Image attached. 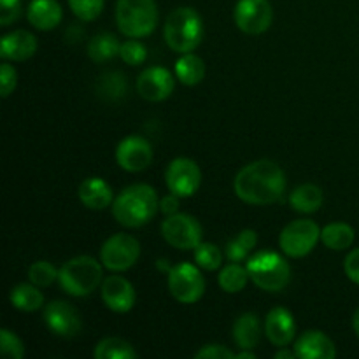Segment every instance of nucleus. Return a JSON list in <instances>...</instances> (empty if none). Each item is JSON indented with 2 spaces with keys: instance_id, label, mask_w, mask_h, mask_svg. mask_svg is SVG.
<instances>
[{
  "instance_id": "nucleus-1",
  "label": "nucleus",
  "mask_w": 359,
  "mask_h": 359,
  "mask_svg": "<svg viewBox=\"0 0 359 359\" xmlns=\"http://www.w3.org/2000/svg\"><path fill=\"white\" fill-rule=\"evenodd\" d=\"M286 174L272 160H258L245 165L233 181V191L249 205H272L286 191Z\"/></svg>"
},
{
  "instance_id": "nucleus-2",
  "label": "nucleus",
  "mask_w": 359,
  "mask_h": 359,
  "mask_svg": "<svg viewBox=\"0 0 359 359\" xmlns=\"http://www.w3.org/2000/svg\"><path fill=\"white\" fill-rule=\"evenodd\" d=\"M160 209L156 191L149 184H132L112 202V214L121 226L139 228L149 223Z\"/></svg>"
},
{
  "instance_id": "nucleus-3",
  "label": "nucleus",
  "mask_w": 359,
  "mask_h": 359,
  "mask_svg": "<svg viewBox=\"0 0 359 359\" xmlns=\"http://www.w3.org/2000/svg\"><path fill=\"white\" fill-rule=\"evenodd\" d=\"M163 37L172 51L181 55L195 51L203 39L202 16L191 7H177L165 21Z\"/></svg>"
},
{
  "instance_id": "nucleus-4",
  "label": "nucleus",
  "mask_w": 359,
  "mask_h": 359,
  "mask_svg": "<svg viewBox=\"0 0 359 359\" xmlns=\"http://www.w3.org/2000/svg\"><path fill=\"white\" fill-rule=\"evenodd\" d=\"M245 269L252 283L269 293H279L291 280L290 263L276 251H259L249 256Z\"/></svg>"
},
{
  "instance_id": "nucleus-5",
  "label": "nucleus",
  "mask_w": 359,
  "mask_h": 359,
  "mask_svg": "<svg viewBox=\"0 0 359 359\" xmlns=\"http://www.w3.org/2000/svg\"><path fill=\"white\" fill-rule=\"evenodd\" d=\"M116 23L126 37L142 39L154 32L158 23V7L154 0H118Z\"/></svg>"
},
{
  "instance_id": "nucleus-6",
  "label": "nucleus",
  "mask_w": 359,
  "mask_h": 359,
  "mask_svg": "<svg viewBox=\"0 0 359 359\" xmlns=\"http://www.w3.org/2000/svg\"><path fill=\"white\" fill-rule=\"evenodd\" d=\"M60 286L72 297H88L102 284V265L91 256H76L60 269Z\"/></svg>"
},
{
  "instance_id": "nucleus-7",
  "label": "nucleus",
  "mask_w": 359,
  "mask_h": 359,
  "mask_svg": "<svg viewBox=\"0 0 359 359\" xmlns=\"http://www.w3.org/2000/svg\"><path fill=\"white\" fill-rule=\"evenodd\" d=\"M321 241V228L311 219L291 221L279 235L280 251L290 258H304Z\"/></svg>"
},
{
  "instance_id": "nucleus-8",
  "label": "nucleus",
  "mask_w": 359,
  "mask_h": 359,
  "mask_svg": "<svg viewBox=\"0 0 359 359\" xmlns=\"http://www.w3.org/2000/svg\"><path fill=\"white\" fill-rule=\"evenodd\" d=\"M196 266L179 263L168 270V291L179 304H196L205 293V279Z\"/></svg>"
},
{
  "instance_id": "nucleus-9",
  "label": "nucleus",
  "mask_w": 359,
  "mask_h": 359,
  "mask_svg": "<svg viewBox=\"0 0 359 359\" xmlns=\"http://www.w3.org/2000/svg\"><path fill=\"white\" fill-rule=\"evenodd\" d=\"M140 256V244L128 233H116L104 242L100 262L111 272H125L132 269Z\"/></svg>"
},
{
  "instance_id": "nucleus-10",
  "label": "nucleus",
  "mask_w": 359,
  "mask_h": 359,
  "mask_svg": "<svg viewBox=\"0 0 359 359\" xmlns=\"http://www.w3.org/2000/svg\"><path fill=\"white\" fill-rule=\"evenodd\" d=\"M161 237L172 248L189 251L202 242L203 230L202 224L195 217L184 212H177L167 216V219L161 223Z\"/></svg>"
},
{
  "instance_id": "nucleus-11",
  "label": "nucleus",
  "mask_w": 359,
  "mask_h": 359,
  "mask_svg": "<svg viewBox=\"0 0 359 359\" xmlns=\"http://www.w3.org/2000/svg\"><path fill=\"white\" fill-rule=\"evenodd\" d=\"M235 25L244 34L259 35L272 25L273 11L269 0H238L233 11Z\"/></svg>"
},
{
  "instance_id": "nucleus-12",
  "label": "nucleus",
  "mask_w": 359,
  "mask_h": 359,
  "mask_svg": "<svg viewBox=\"0 0 359 359\" xmlns=\"http://www.w3.org/2000/svg\"><path fill=\"white\" fill-rule=\"evenodd\" d=\"M165 182L174 195L189 198L195 195L202 182L200 167L189 158H175L170 161L165 172Z\"/></svg>"
},
{
  "instance_id": "nucleus-13",
  "label": "nucleus",
  "mask_w": 359,
  "mask_h": 359,
  "mask_svg": "<svg viewBox=\"0 0 359 359\" xmlns=\"http://www.w3.org/2000/svg\"><path fill=\"white\" fill-rule=\"evenodd\" d=\"M44 323L49 332L63 339H74L81 333L83 321L74 305L63 300H55L44 307Z\"/></svg>"
},
{
  "instance_id": "nucleus-14",
  "label": "nucleus",
  "mask_w": 359,
  "mask_h": 359,
  "mask_svg": "<svg viewBox=\"0 0 359 359\" xmlns=\"http://www.w3.org/2000/svg\"><path fill=\"white\" fill-rule=\"evenodd\" d=\"M116 161L126 172H142L153 161V146L140 135L125 137L116 147Z\"/></svg>"
},
{
  "instance_id": "nucleus-15",
  "label": "nucleus",
  "mask_w": 359,
  "mask_h": 359,
  "mask_svg": "<svg viewBox=\"0 0 359 359\" xmlns=\"http://www.w3.org/2000/svg\"><path fill=\"white\" fill-rule=\"evenodd\" d=\"M137 93L147 102H161L172 95L175 88L174 76L163 67H149L137 77Z\"/></svg>"
},
{
  "instance_id": "nucleus-16",
  "label": "nucleus",
  "mask_w": 359,
  "mask_h": 359,
  "mask_svg": "<svg viewBox=\"0 0 359 359\" xmlns=\"http://www.w3.org/2000/svg\"><path fill=\"white\" fill-rule=\"evenodd\" d=\"M102 300L109 311L125 314V312L132 311L133 305H135L137 293L132 283L126 280L125 277L109 276L102 283Z\"/></svg>"
},
{
  "instance_id": "nucleus-17",
  "label": "nucleus",
  "mask_w": 359,
  "mask_h": 359,
  "mask_svg": "<svg viewBox=\"0 0 359 359\" xmlns=\"http://www.w3.org/2000/svg\"><path fill=\"white\" fill-rule=\"evenodd\" d=\"M265 335L276 347H287L297 335V323L293 314L284 307H276L265 319Z\"/></svg>"
},
{
  "instance_id": "nucleus-18",
  "label": "nucleus",
  "mask_w": 359,
  "mask_h": 359,
  "mask_svg": "<svg viewBox=\"0 0 359 359\" xmlns=\"http://www.w3.org/2000/svg\"><path fill=\"white\" fill-rule=\"evenodd\" d=\"M294 353L300 359H333L337 356V347L328 335L319 330H309L297 339Z\"/></svg>"
},
{
  "instance_id": "nucleus-19",
  "label": "nucleus",
  "mask_w": 359,
  "mask_h": 359,
  "mask_svg": "<svg viewBox=\"0 0 359 359\" xmlns=\"http://www.w3.org/2000/svg\"><path fill=\"white\" fill-rule=\"evenodd\" d=\"M37 39L27 30H14L4 35L0 42V56L6 62H25L37 51Z\"/></svg>"
},
{
  "instance_id": "nucleus-20",
  "label": "nucleus",
  "mask_w": 359,
  "mask_h": 359,
  "mask_svg": "<svg viewBox=\"0 0 359 359\" xmlns=\"http://www.w3.org/2000/svg\"><path fill=\"white\" fill-rule=\"evenodd\" d=\"M77 195H79L81 203L91 210H104L114 202L112 188L100 177L84 179L79 184Z\"/></svg>"
},
{
  "instance_id": "nucleus-21",
  "label": "nucleus",
  "mask_w": 359,
  "mask_h": 359,
  "mask_svg": "<svg viewBox=\"0 0 359 359\" xmlns=\"http://www.w3.org/2000/svg\"><path fill=\"white\" fill-rule=\"evenodd\" d=\"M63 18L62 6L56 0H32L28 6V21L37 30H53Z\"/></svg>"
},
{
  "instance_id": "nucleus-22",
  "label": "nucleus",
  "mask_w": 359,
  "mask_h": 359,
  "mask_svg": "<svg viewBox=\"0 0 359 359\" xmlns=\"http://www.w3.org/2000/svg\"><path fill=\"white\" fill-rule=\"evenodd\" d=\"M262 325H259L258 316L252 312H245L237 321L233 323V342L237 344L238 349H255L258 347L259 340H262Z\"/></svg>"
},
{
  "instance_id": "nucleus-23",
  "label": "nucleus",
  "mask_w": 359,
  "mask_h": 359,
  "mask_svg": "<svg viewBox=\"0 0 359 359\" xmlns=\"http://www.w3.org/2000/svg\"><path fill=\"white\" fill-rule=\"evenodd\" d=\"M323 191L316 184H302L294 188L290 195L291 209L298 210L302 214H312L321 209L323 205Z\"/></svg>"
},
{
  "instance_id": "nucleus-24",
  "label": "nucleus",
  "mask_w": 359,
  "mask_h": 359,
  "mask_svg": "<svg viewBox=\"0 0 359 359\" xmlns=\"http://www.w3.org/2000/svg\"><path fill=\"white\" fill-rule=\"evenodd\" d=\"M9 300L21 312H35L44 305V294L35 284H18L11 290Z\"/></svg>"
},
{
  "instance_id": "nucleus-25",
  "label": "nucleus",
  "mask_w": 359,
  "mask_h": 359,
  "mask_svg": "<svg viewBox=\"0 0 359 359\" xmlns=\"http://www.w3.org/2000/svg\"><path fill=\"white\" fill-rule=\"evenodd\" d=\"M175 77L186 86H195L205 77V63L200 56L186 53L175 62Z\"/></svg>"
},
{
  "instance_id": "nucleus-26",
  "label": "nucleus",
  "mask_w": 359,
  "mask_h": 359,
  "mask_svg": "<svg viewBox=\"0 0 359 359\" xmlns=\"http://www.w3.org/2000/svg\"><path fill=\"white\" fill-rule=\"evenodd\" d=\"M321 241L332 251H346L354 242V228L347 223H332L321 230Z\"/></svg>"
},
{
  "instance_id": "nucleus-27",
  "label": "nucleus",
  "mask_w": 359,
  "mask_h": 359,
  "mask_svg": "<svg viewBox=\"0 0 359 359\" xmlns=\"http://www.w3.org/2000/svg\"><path fill=\"white\" fill-rule=\"evenodd\" d=\"M119 49H121V44L118 42V39L112 34H98L88 42V56L93 60L95 63H104L109 62L111 58L119 55Z\"/></svg>"
},
{
  "instance_id": "nucleus-28",
  "label": "nucleus",
  "mask_w": 359,
  "mask_h": 359,
  "mask_svg": "<svg viewBox=\"0 0 359 359\" xmlns=\"http://www.w3.org/2000/svg\"><path fill=\"white\" fill-rule=\"evenodd\" d=\"M249 272L245 266H241L238 263L231 262L230 265H226L224 269H221L219 276H217V283H219V287L224 291V293H241L249 283Z\"/></svg>"
},
{
  "instance_id": "nucleus-29",
  "label": "nucleus",
  "mask_w": 359,
  "mask_h": 359,
  "mask_svg": "<svg viewBox=\"0 0 359 359\" xmlns=\"http://www.w3.org/2000/svg\"><path fill=\"white\" fill-rule=\"evenodd\" d=\"M95 359H135L137 353L126 340L109 337L95 346Z\"/></svg>"
},
{
  "instance_id": "nucleus-30",
  "label": "nucleus",
  "mask_w": 359,
  "mask_h": 359,
  "mask_svg": "<svg viewBox=\"0 0 359 359\" xmlns=\"http://www.w3.org/2000/svg\"><path fill=\"white\" fill-rule=\"evenodd\" d=\"M258 244V235L255 230H242L233 241L228 242L226 245V258L233 263H241L244 259H249L252 249Z\"/></svg>"
},
{
  "instance_id": "nucleus-31",
  "label": "nucleus",
  "mask_w": 359,
  "mask_h": 359,
  "mask_svg": "<svg viewBox=\"0 0 359 359\" xmlns=\"http://www.w3.org/2000/svg\"><path fill=\"white\" fill-rule=\"evenodd\" d=\"M128 91V83L121 72H107L98 79L97 95L104 100L116 102L123 98Z\"/></svg>"
},
{
  "instance_id": "nucleus-32",
  "label": "nucleus",
  "mask_w": 359,
  "mask_h": 359,
  "mask_svg": "<svg viewBox=\"0 0 359 359\" xmlns=\"http://www.w3.org/2000/svg\"><path fill=\"white\" fill-rule=\"evenodd\" d=\"M195 262L200 269L203 270H217L223 265V252L217 248L216 244H210V242H200L195 248Z\"/></svg>"
},
{
  "instance_id": "nucleus-33",
  "label": "nucleus",
  "mask_w": 359,
  "mask_h": 359,
  "mask_svg": "<svg viewBox=\"0 0 359 359\" xmlns=\"http://www.w3.org/2000/svg\"><path fill=\"white\" fill-rule=\"evenodd\" d=\"M60 277V270L49 262H35L28 269V279L39 287H48Z\"/></svg>"
},
{
  "instance_id": "nucleus-34",
  "label": "nucleus",
  "mask_w": 359,
  "mask_h": 359,
  "mask_svg": "<svg viewBox=\"0 0 359 359\" xmlns=\"http://www.w3.org/2000/svg\"><path fill=\"white\" fill-rule=\"evenodd\" d=\"M104 4L105 0H69L70 9L81 21L97 20L104 11Z\"/></svg>"
},
{
  "instance_id": "nucleus-35",
  "label": "nucleus",
  "mask_w": 359,
  "mask_h": 359,
  "mask_svg": "<svg viewBox=\"0 0 359 359\" xmlns=\"http://www.w3.org/2000/svg\"><path fill=\"white\" fill-rule=\"evenodd\" d=\"M119 56H121V60L126 63V65L135 67L146 62L147 49L140 41H137V39H130V41L123 42L121 44Z\"/></svg>"
},
{
  "instance_id": "nucleus-36",
  "label": "nucleus",
  "mask_w": 359,
  "mask_h": 359,
  "mask_svg": "<svg viewBox=\"0 0 359 359\" xmlns=\"http://www.w3.org/2000/svg\"><path fill=\"white\" fill-rule=\"evenodd\" d=\"M0 353H2L4 358L21 359L25 356V346L20 337L14 335L11 330L4 328L0 332Z\"/></svg>"
},
{
  "instance_id": "nucleus-37",
  "label": "nucleus",
  "mask_w": 359,
  "mask_h": 359,
  "mask_svg": "<svg viewBox=\"0 0 359 359\" xmlns=\"http://www.w3.org/2000/svg\"><path fill=\"white\" fill-rule=\"evenodd\" d=\"M18 84V72L11 63L4 62L0 67V95L2 98H7L14 91Z\"/></svg>"
},
{
  "instance_id": "nucleus-38",
  "label": "nucleus",
  "mask_w": 359,
  "mask_h": 359,
  "mask_svg": "<svg viewBox=\"0 0 359 359\" xmlns=\"http://www.w3.org/2000/svg\"><path fill=\"white\" fill-rule=\"evenodd\" d=\"M23 4L21 0H0V25L9 27L21 16Z\"/></svg>"
},
{
  "instance_id": "nucleus-39",
  "label": "nucleus",
  "mask_w": 359,
  "mask_h": 359,
  "mask_svg": "<svg viewBox=\"0 0 359 359\" xmlns=\"http://www.w3.org/2000/svg\"><path fill=\"white\" fill-rule=\"evenodd\" d=\"M195 358L198 359H235L237 354L231 353L228 347L221 346V344H209V346H203L198 353L195 354Z\"/></svg>"
},
{
  "instance_id": "nucleus-40",
  "label": "nucleus",
  "mask_w": 359,
  "mask_h": 359,
  "mask_svg": "<svg viewBox=\"0 0 359 359\" xmlns=\"http://www.w3.org/2000/svg\"><path fill=\"white\" fill-rule=\"evenodd\" d=\"M344 270H346V276L349 277L354 284H359V248L353 249V251L347 255L346 262H344Z\"/></svg>"
},
{
  "instance_id": "nucleus-41",
  "label": "nucleus",
  "mask_w": 359,
  "mask_h": 359,
  "mask_svg": "<svg viewBox=\"0 0 359 359\" xmlns=\"http://www.w3.org/2000/svg\"><path fill=\"white\" fill-rule=\"evenodd\" d=\"M179 198H181V196L174 195V193L163 196V198L160 200V210H161V212H163L165 216H172V214H177L179 212Z\"/></svg>"
},
{
  "instance_id": "nucleus-42",
  "label": "nucleus",
  "mask_w": 359,
  "mask_h": 359,
  "mask_svg": "<svg viewBox=\"0 0 359 359\" xmlns=\"http://www.w3.org/2000/svg\"><path fill=\"white\" fill-rule=\"evenodd\" d=\"M276 359H294L297 358V353L293 351H286L284 347H280V351H277L276 356H273Z\"/></svg>"
},
{
  "instance_id": "nucleus-43",
  "label": "nucleus",
  "mask_w": 359,
  "mask_h": 359,
  "mask_svg": "<svg viewBox=\"0 0 359 359\" xmlns=\"http://www.w3.org/2000/svg\"><path fill=\"white\" fill-rule=\"evenodd\" d=\"M237 359H256V354L251 349H241V353H237Z\"/></svg>"
},
{
  "instance_id": "nucleus-44",
  "label": "nucleus",
  "mask_w": 359,
  "mask_h": 359,
  "mask_svg": "<svg viewBox=\"0 0 359 359\" xmlns=\"http://www.w3.org/2000/svg\"><path fill=\"white\" fill-rule=\"evenodd\" d=\"M353 328H354V333H356L358 339H359V309L354 312V316H353Z\"/></svg>"
}]
</instances>
